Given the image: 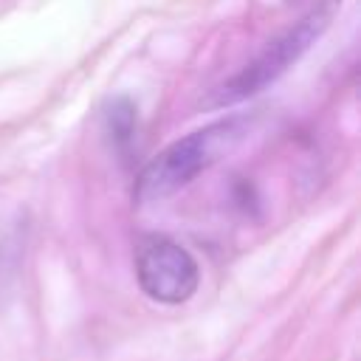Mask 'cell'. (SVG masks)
Listing matches in <instances>:
<instances>
[{
    "label": "cell",
    "instance_id": "6da1fadb",
    "mask_svg": "<svg viewBox=\"0 0 361 361\" xmlns=\"http://www.w3.org/2000/svg\"><path fill=\"white\" fill-rule=\"evenodd\" d=\"M248 121L234 116L214 121L197 133H189L178 141H172L166 149H161L155 158L147 161V166L135 178V200L141 206L147 203H161L189 186L200 172H206L212 164H217L226 152H231L243 135H245Z\"/></svg>",
    "mask_w": 361,
    "mask_h": 361
},
{
    "label": "cell",
    "instance_id": "7a4b0ae2",
    "mask_svg": "<svg viewBox=\"0 0 361 361\" xmlns=\"http://www.w3.org/2000/svg\"><path fill=\"white\" fill-rule=\"evenodd\" d=\"M338 6H341V0H322V3H316L285 34H279L276 39H271L243 71H237L231 79H226L223 85H217L206 96L203 104L206 107H228V104H237V102H245V99L257 96L268 85H274L330 28Z\"/></svg>",
    "mask_w": 361,
    "mask_h": 361
},
{
    "label": "cell",
    "instance_id": "3957f363",
    "mask_svg": "<svg viewBox=\"0 0 361 361\" xmlns=\"http://www.w3.org/2000/svg\"><path fill=\"white\" fill-rule=\"evenodd\" d=\"M135 276L141 290L164 305L186 302L200 279L195 257L166 237H149L141 243L135 257Z\"/></svg>",
    "mask_w": 361,
    "mask_h": 361
},
{
    "label": "cell",
    "instance_id": "277c9868",
    "mask_svg": "<svg viewBox=\"0 0 361 361\" xmlns=\"http://www.w3.org/2000/svg\"><path fill=\"white\" fill-rule=\"evenodd\" d=\"M107 121H110V133L116 135L118 144L130 141L133 138V130H135V110L127 99H116L110 113H107Z\"/></svg>",
    "mask_w": 361,
    "mask_h": 361
}]
</instances>
